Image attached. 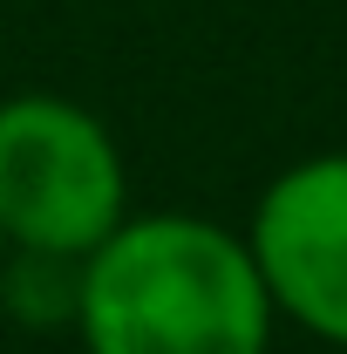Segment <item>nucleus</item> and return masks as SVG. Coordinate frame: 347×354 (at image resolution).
Wrapping results in <instances>:
<instances>
[{
    "label": "nucleus",
    "instance_id": "obj_1",
    "mask_svg": "<svg viewBox=\"0 0 347 354\" xmlns=\"http://www.w3.org/2000/svg\"><path fill=\"white\" fill-rule=\"evenodd\" d=\"M272 300L245 232L198 212H130L82 259V354H265Z\"/></svg>",
    "mask_w": 347,
    "mask_h": 354
},
{
    "label": "nucleus",
    "instance_id": "obj_2",
    "mask_svg": "<svg viewBox=\"0 0 347 354\" xmlns=\"http://www.w3.org/2000/svg\"><path fill=\"white\" fill-rule=\"evenodd\" d=\"M130 218V164L109 123L55 88L0 102V232L7 245L88 259Z\"/></svg>",
    "mask_w": 347,
    "mask_h": 354
},
{
    "label": "nucleus",
    "instance_id": "obj_3",
    "mask_svg": "<svg viewBox=\"0 0 347 354\" xmlns=\"http://www.w3.org/2000/svg\"><path fill=\"white\" fill-rule=\"evenodd\" d=\"M245 252L279 320L347 348V150L300 157L265 184L245 225Z\"/></svg>",
    "mask_w": 347,
    "mask_h": 354
},
{
    "label": "nucleus",
    "instance_id": "obj_4",
    "mask_svg": "<svg viewBox=\"0 0 347 354\" xmlns=\"http://www.w3.org/2000/svg\"><path fill=\"white\" fill-rule=\"evenodd\" d=\"M75 300H82V259L75 252L7 245V259H0V307H7V320H21L35 334H62V327H75Z\"/></svg>",
    "mask_w": 347,
    "mask_h": 354
},
{
    "label": "nucleus",
    "instance_id": "obj_5",
    "mask_svg": "<svg viewBox=\"0 0 347 354\" xmlns=\"http://www.w3.org/2000/svg\"><path fill=\"white\" fill-rule=\"evenodd\" d=\"M0 259H7V232H0Z\"/></svg>",
    "mask_w": 347,
    "mask_h": 354
}]
</instances>
